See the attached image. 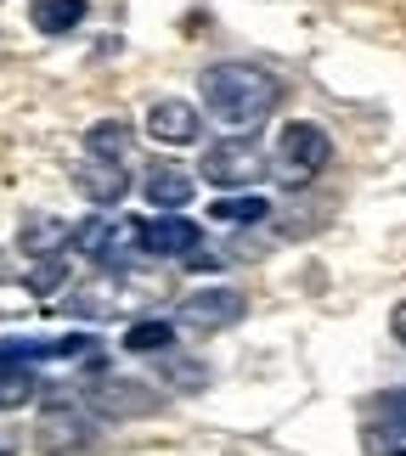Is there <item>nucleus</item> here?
<instances>
[{
    "mask_svg": "<svg viewBox=\"0 0 406 456\" xmlns=\"http://www.w3.org/2000/svg\"><path fill=\"white\" fill-rule=\"evenodd\" d=\"M85 152L102 158V164H125L130 158V125L125 118H96V125L85 130Z\"/></svg>",
    "mask_w": 406,
    "mask_h": 456,
    "instance_id": "12",
    "label": "nucleus"
},
{
    "mask_svg": "<svg viewBox=\"0 0 406 456\" xmlns=\"http://www.w3.org/2000/svg\"><path fill=\"white\" fill-rule=\"evenodd\" d=\"M198 96L203 113L226 130H260L277 113L282 85L266 74L260 62H209L198 74Z\"/></svg>",
    "mask_w": 406,
    "mask_h": 456,
    "instance_id": "1",
    "label": "nucleus"
},
{
    "mask_svg": "<svg viewBox=\"0 0 406 456\" xmlns=\"http://www.w3.org/2000/svg\"><path fill=\"white\" fill-rule=\"evenodd\" d=\"M390 456H406V445H395V451H390Z\"/></svg>",
    "mask_w": 406,
    "mask_h": 456,
    "instance_id": "22",
    "label": "nucleus"
},
{
    "mask_svg": "<svg viewBox=\"0 0 406 456\" xmlns=\"http://www.w3.org/2000/svg\"><path fill=\"white\" fill-rule=\"evenodd\" d=\"M68 237H74V225L57 220V215H29L23 225H17V248H23L29 259H51L68 248Z\"/></svg>",
    "mask_w": 406,
    "mask_h": 456,
    "instance_id": "10",
    "label": "nucleus"
},
{
    "mask_svg": "<svg viewBox=\"0 0 406 456\" xmlns=\"http://www.w3.org/2000/svg\"><path fill=\"white\" fill-rule=\"evenodd\" d=\"M136 248L147 259H192L203 248V225H192L186 215H158V220H136Z\"/></svg>",
    "mask_w": 406,
    "mask_h": 456,
    "instance_id": "5",
    "label": "nucleus"
},
{
    "mask_svg": "<svg viewBox=\"0 0 406 456\" xmlns=\"http://www.w3.org/2000/svg\"><path fill=\"white\" fill-rule=\"evenodd\" d=\"M0 456H12V451H6V445H0Z\"/></svg>",
    "mask_w": 406,
    "mask_h": 456,
    "instance_id": "23",
    "label": "nucleus"
},
{
    "mask_svg": "<svg viewBox=\"0 0 406 456\" xmlns=\"http://www.w3.org/2000/svg\"><path fill=\"white\" fill-rule=\"evenodd\" d=\"M0 282H6V254H0Z\"/></svg>",
    "mask_w": 406,
    "mask_h": 456,
    "instance_id": "21",
    "label": "nucleus"
},
{
    "mask_svg": "<svg viewBox=\"0 0 406 456\" xmlns=\"http://www.w3.org/2000/svg\"><path fill=\"white\" fill-rule=\"evenodd\" d=\"M170 344H175V322H170V315H158V322H136L125 332V349H130V355H164Z\"/></svg>",
    "mask_w": 406,
    "mask_h": 456,
    "instance_id": "16",
    "label": "nucleus"
},
{
    "mask_svg": "<svg viewBox=\"0 0 406 456\" xmlns=\"http://www.w3.org/2000/svg\"><path fill=\"white\" fill-rule=\"evenodd\" d=\"M91 406L113 411V417H141V411L158 406V395H153V389H136V383H108V389L91 395Z\"/></svg>",
    "mask_w": 406,
    "mask_h": 456,
    "instance_id": "14",
    "label": "nucleus"
},
{
    "mask_svg": "<svg viewBox=\"0 0 406 456\" xmlns=\"http://www.w3.org/2000/svg\"><path fill=\"white\" fill-rule=\"evenodd\" d=\"M249 299L237 288H198L175 305V327H192V332H220V327H237Z\"/></svg>",
    "mask_w": 406,
    "mask_h": 456,
    "instance_id": "6",
    "label": "nucleus"
},
{
    "mask_svg": "<svg viewBox=\"0 0 406 456\" xmlns=\"http://www.w3.org/2000/svg\"><path fill=\"white\" fill-rule=\"evenodd\" d=\"M147 135L158 147H192V142H203V113L181 96H164L147 108Z\"/></svg>",
    "mask_w": 406,
    "mask_h": 456,
    "instance_id": "8",
    "label": "nucleus"
},
{
    "mask_svg": "<svg viewBox=\"0 0 406 456\" xmlns=\"http://www.w3.org/2000/svg\"><path fill=\"white\" fill-rule=\"evenodd\" d=\"M153 299V288H136L125 282V271H108V282H91V288H79L74 299H68V315H119V310H136V305H147Z\"/></svg>",
    "mask_w": 406,
    "mask_h": 456,
    "instance_id": "7",
    "label": "nucleus"
},
{
    "mask_svg": "<svg viewBox=\"0 0 406 456\" xmlns=\"http://www.w3.org/2000/svg\"><path fill=\"white\" fill-rule=\"evenodd\" d=\"M141 191H147V203H158V208L170 215V208H186V203H192L198 181H192L186 169H175V164H153L147 175H141Z\"/></svg>",
    "mask_w": 406,
    "mask_h": 456,
    "instance_id": "11",
    "label": "nucleus"
},
{
    "mask_svg": "<svg viewBox=\"0 0 406 456\" xmlns=\"http://www.w3.org/2000/svg\"><path fill=\"white\" fill-rule=\"evenodd\" d=\"M68 248H79L85 259H96V265L108 271H125L136 248V220H113V215H91L74 225V237H68Z\"/></svg>",
    "mask_w": 406,
    "mask_h": 456,
    "instance_id": "4",
    "label": "nucleus"
},
{
    "mask_svg": "<svg viewBox=\"0 0 406 456\" xmlns=\"http://www.w3.org/2000/svg\"><path fill=\"white\" fill-rule=\"evenodd\" d=\"M333 158V142L322 125H311V118H294V125L277 130V147H271V175L282 186H305L316 181V175L327 169Z\"/></svg>",
    "mask_w": 406,
    "mask_h": 456,
    "instance_id": "2",
    "label": "nucleus"
},
{
    "mask_svg": "<svg viewBox=\"0 0 406 456\" xmlns=\"http://www.w3.org/2000/svg\"><path fill=\"white\" fill-rule=\"evenodd\" d=\"M390 332H395V338L406 344V305H395V315H390Z\"/></svg>",
    "mask_w": 406,
    "mask_h": 456,
    "instance_id": "20",
    "label": "nucleus"
},
{
    "mask_svg": "<svg viewBox=\"0 0 406 456\" xmlns=\"http://www.w3.org/2000/svg\"><path fill=\"white\" fill-rule=\"evenodd\" d=\"M23 288L34 293V299H51V293H62V288H68V265H62V254L34 259V271L23 276Z\"/></svg>",
    "mask_w": 406,
    "mask_h": 456,
    "instance_id": "17",
    "label": "nucleus"
},
{
    "mask_svg": "<svg viewBox=\"0 0 406 456\" xmlns=\"http://www.w3.org/2000/svg\"><path fill=\"white\" fill-rule=\"evenodd\" d=\"M209 220H215V225H266L271 220V203L254 198V191H226V198H215Z\"/></svg>",
    "mask_w": 406,
    "mask_h": 456,
    "instance_id": "13",
    "label": "nucleus"
},
{
    "mask_svg": "<svg viewBox=\"0 0 406 456\" xmlns=\"http://www.w3.org/2000/svg\"><path fill=\"white\" fill-rule=\"evenodd\" d=\"M29 17H34L40 34H68V28L85 23V0H34Z\"/></svg>",
    "mask_w": 406,
    "mask_h": 456,
    "instance_id": "15",
    "label": "nucleus"
},
{
    "mask_svg": "<svg viewBox=\"0 0 406 456\" xmlns=\"http://www.w3.org/2000/svg\"><path fill=\"white\" fill-rule=\"evenodd\" d=\"M266 175H271V158L260 152V142H249V135H226L198 164V181L220 186V191H249V186L266 181Z\"/></svg>",
    "mask_w": 406,
    "mask_h": 456,
    "instance_id": "3",
    "label": "nucleus"
},
{
    "mask_svg": "<svg viewBox=\"0 0 406 456\" xmlns=\"http://www.w3.org/2000/svg\"><path fill=\"white\" fill-rule=\"evenodd\" d=\"M74 186H79V198H91L96 208H113V203H125V164H102V158H85V164L74 169Z\"/></svg>",
    "mask_w": 406,
    "mask_h": 456,
    "instance_id": "9",
    "label": "nucleus"
},
{
    "mask_svg": "<svg viewBox=\"0 0 406 456\" xmlns=\"http://www.w3.org/2000/svg\"><path fill=\"white\" fill-rule=\"evenodd\" d=\"M158 372H164L175 389H203L209 372L203 366H192V355H175V349H164V361H158Z\"/></svg>",
    "mask_w": 406,
    "mask_h": 456,
    "instance_id": "18",
    "label": "nucleus"
},
{
    "mask_svg": "<svg viewBox=\"0 0 406 456\" xmlns=\"http://www.w3.org/2000/svg\"><path fill=\"white\" fill-rule=\"evenodd\" d=\"M373 417L390 434H406V389H390V395H373Z\"/></svg>",
    "mask_w": 406,
    "mask_h": 456,
    "instance_id": "19",
    "label": "nucleus"
}]
</instances>
